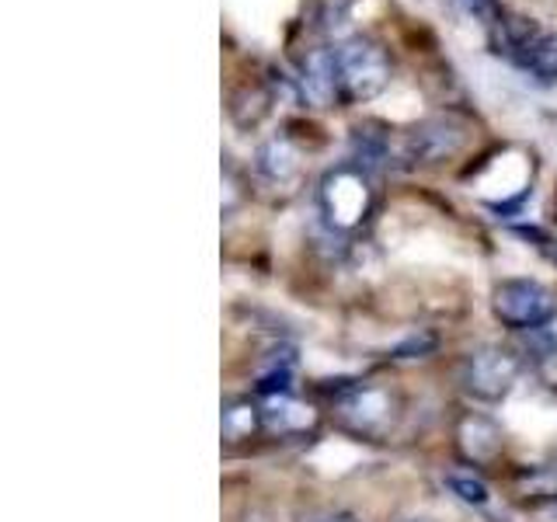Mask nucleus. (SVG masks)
Masks as SVG:
<instances>
[{
	"instance_id": "obj_1",
	"label": "nucleus",
	"mask_w": 557,
	"mask_h": 522,
	"mask_svg": "<svg viewBox=\"0 0 557 522\" xmlns=\"http://www.w3.org/2000/svg\"><path fill=\"white\" fill-rule=\"evenodd\" d=\"M495 46L509 63L540 77L557 80V35L533 22H502L495 28Z\"/></svg>"
},
{
	"instance_id": "obj_2",
	"label": "nucleus",
	"mask_w": 557,
	"mask_h": 522,
	"mask_svg": "<svg viewBox=\"0 0 557 522\" xmlns=\"http://www.w3.org/2000/svg\"><path fill=\"white\" fill-rule=\"evenodd\" d=\"M495 313L502 324L516 331H540L557 318V303L550 289L533 278H505L495 289Z\"/></svg>"
},
{
	"instance_id": "obj_3",
	"label": "nucleus",
	"mask_w": 557,
	"mask_h": 522,
	"mask_svg": "<svg viewBox=\"0 0 557 522\" xmlns=\"http://www.w3.org/2000/svg\"><path fill=\"white\" fill-rule=\"evenodd\" d=\"M519 380V359L505 348H478L463 359V370H460V383L463 390L474 397V400H495L509 397L512 387Z\"/></svg>"
},
{
	"instance_id": "obj_4",
	"label": "nucleus",
	"mask_w": 557,
	"mask_h": 522,
	"mask_svg": "<svg viewBox=\"0 0 557 522\" xmlns=\"http://www.w3.org/2000/svg\"><path fill=\"white\" fill-rule=\"evenodd\" d=\"M335 52V74L342 98H373L387 84V57L370 42H348L331 49Z\"/></svg>"
},
{
	"instance_id": "obj_5",
	"label": "nucleus",
	"mask_w": 557,
	"mask_h": 522,
	"mask_svg": "<svg viewBox=\"0 0 557 522\" xmlns=\"http://www.w3.org/2000/svg\"><path fill=\"white\" fill-rule=\"evenodd\" d=\"M321 206L331 226L338 231H352L370 213V185H366L362 171L342 167L335 174H327V182L321 188Z\"/></svg>"
},
{
	"instance_id": "obj_6",
	"label": "nucleus",
	"mask_w": 557,
	"mask_h": 522,
	"mask_svg": "<svg viewBox=\"0 0 557 522\" xmlns=\"http://www.w3.org/2000/svg\"><path fill=\"white\" fill-rule=\"evenodd\" d=\"M338 414L348 428L376 432L391 422V397L380 387H352L338 400Z\"/></svg>"
},
{
	"instance_id": "obj_7",
	"label": "nucleus",
	"mask_w": 557,
	"mask_h": 522,
	"mask_svg": "<svg viewBox=\"0 0 557 522\" xmlns=\"http://www.w3.org/2000/svg\"><path fill=\"white\" fill-rule=\"evenodd\" d=\"M318 414H313L310 405L296 400L293 394H269L265 405H261V428L272 435H304L307 428H313Z\"/></svg>"
},
{
	"instance_id": "obj_8",
	"label": "nucleus",
	"mask_w": 557,
	"mask_h": 522,
	"mask_svg": "<svg viewBox=\"0 0 557 522\" xmlns=\"http://www.w3.org/2000/svg\"><path fill=\"white\" fill-rule=\"evenodd\" d=\"M460 449L467 452L474 463H487V460H495L498 457V449H502V432L495 428V422H487V418L481 414H470L463 418V425H460Z\"/></svg>"
},
{
	"instance_id": "obj_9",
	"label": "nucleus",
	"mask_w": 557,
	"mask_h": 522,
	"mask_svg": "<svg viewBox=\"0 0 557 522\" xmlns=\"http://www.w3.org/2000/svg\"><path fill=\"white\" fill-rule=\"evenodd\" d=\"M261 425V408L251 400H231L223 408V435L226 439H248V435Z\"/></svg>"
},
{
	"instance_id": "obj_10",
	"label": "nucleus",
	"mask_w": 557,
	"mask_h": 522,
	"mask_svg": "<svg viewBox=\"0 0 557 522\" xmlns=\"http://www.w3.org/2000/svg\"><path fill=\"white\" fill-rule=\"evenodd\" d=\"M258 167L265 171L272 182H286L289 174L296 171V153L286 144H278V139H275V144H269L265 150L258 153Z\"/></svg>"
},
{
	"instance_id": "obj_11",
	"label": "nucleus",
	"mask_w": 557,
	"mask_h": 522,
	"mask_svg": "<svg viewBox=\"0 0 557 522\" xmlns=\"http://www.w3.org/2000/svg\"><path fill=\"white\" fill-rule=\"evenodd\" d=\"M446 487L467 505H487V498H492L487 495V484L474 474V470H453V474H446Z\"/></svg>"
},
{
	"instance_id": "obj_12",
	"label": "nucleus",
	"mask_w": 557,
	"mask_h": 522,
	"mask_svg": "<svg viewBox=\"0 0 557 522\" xmlns=\"http://www.w3.org/2000/svg\"><path fill=\"white\" fill-rule=\"evenodd\" d=\"M457 8H460L463 14L474 17V22L487 25V28H498V25H502L498 0H457Z\"/></svg>"
},
{
	"instance_id": "obj_13",
	"label": "nucleus",
	"mask_w": 557,
	"mask_h": 522,
	"mask_svg": "<svg viewBox=\"0 0 557 522\" xmlns=\"http://www.w3.org/2000/svg\"><path fill=\"white\" fill-rule=\"evenodd\" d=\"M304 522H359V519L345 515V512H310Z\"/></svg>"
},
{
	"instance_id": "obj_14",
	"label": "nucleus",
	"mask_w": 557,
	"mask_h": 522,
	"mask_svg": "<svg viewBox=\"0 0 557 522\" xmlns=\"http://www.w3.org/2000/svg\"><path fill=\"white\" fill-rule=\"evenodd\" d=\"M540 341H544L550 352H557V318L547 327H540Z\"/></svg>"
},
{
	"instance_id": "obj_15",
	"label": "nucleus",
	"mask_w": 557,
	"mask_h": 522,
	"mask_svg": "<svg viewBox=\"0 0 557 522\" xmlns=\"http://www.w3.org/2000/svg\"><path fill=\"white\" fill-rule=\"evenodd\" d=\"M411 522H429V519H411Z\"/></svg>"
}]
</instances>
